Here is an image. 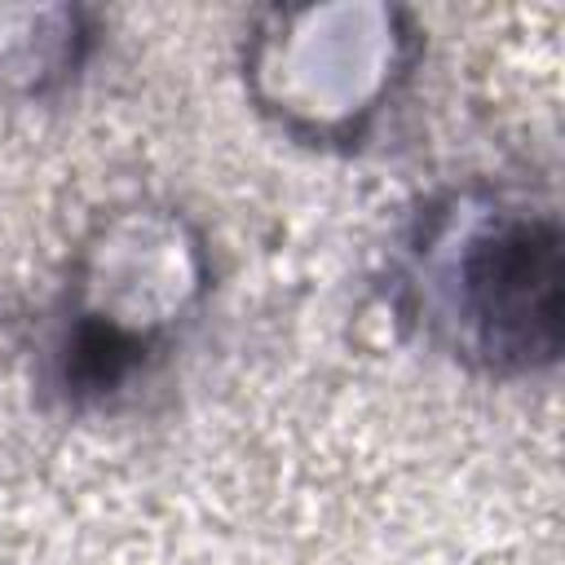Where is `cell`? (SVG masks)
<instances>
[{"mask_svg":"<svg viewBox=\"0 0 565 565\" xmlns=\"http://www.w3.org/2000/svg\"><path fill=\"white\" fill-rule=\"evenodd\" d=\"M411 287L424 322L463 353L530 366L556 349L561 252L552 216L459 203L424 230Z\"/></svg>","mask_w":565,"mask_h":565,"instance_id":"6da1fadb","label":"cell"},{"mask_svg":"<svg viewBox=\"0 0 565 565\" xmlns=\"http://www.w3.org/2000/svg\"><path fill=\"white\" fill-rule=\"evenodd\" d=\"M203 287L199 247L163 212H124L102 225L75 274V353L84 375L115 380L181 322Z\"/></svg>","mask_w":565,"mask_h":565,"instance_id":"7a4b0ae2","label":"cell"}]
</instances>
